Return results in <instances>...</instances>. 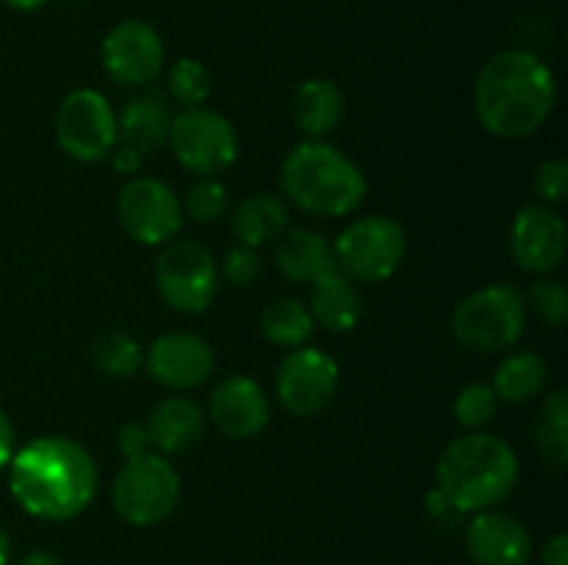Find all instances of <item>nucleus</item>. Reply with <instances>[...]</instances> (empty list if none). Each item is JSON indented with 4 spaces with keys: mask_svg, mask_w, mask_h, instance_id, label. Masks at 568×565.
Instances as JSON below:
<instances>
[{
    "mask_svg": "<svg viewBox=\"0 0 568 565\" xmlns=\"http://www.w3.org/2000/svg\"><path fill=\"white\" fill-rule=\"evenodd\" d=\"M100 59H103L105 75L116 86L142 89L164 70V42L148 22L122 20L105 33Z\"/></svg>",
    "mask_w": 568,
    "mask_h": 565,
    "instance_id": "obj_13",
    "label": "nucleus"
},
{
    "mask_svg": "<svg viewBox=\"0 0 568 565\" xmlns=\"http://www.w3.org/2000/svg\"><path fill=\"white\" fill-rule=\"evenodd\" d=\"M281 186L297 208L314 216H347L366 197L364 172L320 138L297 144L286 155Z\"/></svg>",
    "mask_w": 568,
    "mask_h": 565,
    "instance_id": "obj_4",
    "label": "nucleus"
},
{
    "mask_svg": "<svg viewBox=\"0 0 568 565\" xmlns=\"http://www.w3.org/2000/svg\"><path fill=\"white\" fill-rule=\"evenodd\" d=\"M17 565H64L53 552H44V548H33Z\"/></svg>",
    "mask_w": 568,
    "mask_h": 565,
    "instance_id": "obj_38",
    "label": "nucleus"
},
{
    "mask_svg": "<svg viewBox=\"0 0 568 565\" xmlns=\"http://www.w3.org/2000/svg\"><path fill=\"white\" fill-rule=\"evenodd\" d=\"M92 360L103 374L109 377H133L144 363L142 347L128 332H103L92 347Z\"/></svg>",
    "mask_w": 568,
    "mask_h": 565,
    "instance_id": "obj_27",
    "label": "nucleus"
},
{
    "mask_svg": "<svg viewBox=\"0 0 568 565\" xmlns=\"http://www.w3.org/2000/svg\"><path fill=\"white\" fill-rule=\"evenodd\" d=\"M497 393L491 386H483V382H471L455 399V419L466 430H483L488 421L497 415Z\"/></svg>",
    "mask_w": 568,
    "mask_h": 565,
    "instance_id": "obj_29",
    "label": "nucleus"
},
{
    "mask_svg": "<svg viewBox=\"0 0 568 565\" xmlns=\"http://www.w3.org/2000/svg\"><path fill=\"white\" fill-rule=\"evenodd\" d=\"M148 432L159 452H186L189 446H194L203 438L205 415L200 404L192 402V399L170 397L153 410L148 421Z\"/></svg>",
    "mask_w": 568,
    "mask_h": 565,
    "instance_id": "obj_19",
    "label": "nucleus"
},
{
    "mask_svg": "<svg viewBox=\"0 0 568 565\" xmlns=\"http://www.w3.org/2000/svg\"><path fill=\"white\" fill-rule=\"evenodd\" d=\"M275 258L277 269L292 282H316L338 269L333 244H327L320 233L303 230V227L283 233Z\"/></svg>",
    "mask_w": 568,
    "mask_h": 565,
    "instance_id": "obj_20",
    "label": "nucleus"
},
{
    "mask_svg": "<svg viewBox=\"0 0 568 565\" xmlns=\"http://www.w3.org/2000/svg\"><path fill=\"white\" fill-rule=\"evenodd\" d=\"M11 559V543H9V535H6L3 530H0V565H9Z\"/></svg>",
    "mask_w": 568,
    "mask_h": 565,
    "instance_id": "obj_40",
    "label": "nucleus"
},
{
    "mask_svg": "<svg viewBox=\"0 0 568 565\" xmlns=\"http://www.w3.org/2000/svg\"><path fill=\"white\" fill-rule=\"evenodd\" d=\"M566 222L547 205H525L510 225V255L530 275H547L566 258Z\"/></svg>",
    "mask_w": 568,
    "mask_h": 565,
    "instance_id": "obj_14",
    "label": "nucleus"
},
{
    "mask_svg": "<svg viewBox=\"0 0 568 565\" xmlns=\"http://www.w3.org/2000/svg\"><path fill=\"white\" fill-rule=\"evenodd\" d=\"M120 225L136 244L159 247L175 238L183 227L181 199L155 177H133L116 199Z\"/></svg>",
    "mask_w": 568,
    "mask_h": 565,
    "instance_id": "obj_11",
    "label": "nucleus"
},
{
    "mask_svg": "<svg viewBox=\"0 0 568 565\" xmlns=\"http://www.w3.org/2000/svg\"><path fill=\"white\" fill-rule=\"evenodd\" d=\"M261 330L275 347L297 349L314 332V316L300 299H275L261 314Z\"/></svg>",
    "mask_w": 568,
    "mask_h": 565,
    "instance_id": "obj_25",
    "label": "nucleus"
},
{
    "mask_svg": "<svg viewBox=\"0 0 568 565\" xmlns=\"http://www.w3.org/2000/svg\"><path fill=\"white\" fill-rule=\"evenodd\" d=\"M261 271L258 255L253 247H236L222 258V275L227 277V282L233 286H250L255 280V275Z\"/></svg>",
    "mask_w": 568,
    "mask_h": 565,
    "instance_id": "obj_32",
    "label": "nucleus"
},
{
    "mask_svg": "<svg viewBox=\"0 0 568 565\" xmlns=\"http://www.w3.org/2000/svg\"><path fill=\"white\" fill-rule=\"evenodd\" d=\"M466 552L475 565H527L532 541L514 515L483 510L466 526Z\"/></svg>",
    "mask_w": 568,
    "mask_h": 565,
    "instance_id": "obj_16",
    "label": "nucleus"
},
{
    "mask_svg": "<svg viewBox=\"0 0 568 565\" xmlns=\"http://www.w3.org/2000/svg\"><path fill=\"white\" fill-rule=\"evenodd\" d=\"M153 441H150L148 427L142 424H128L125 430L120 432V449L128 460L131 458H142V454L150 452Z\"/></svg>",
    "mask_w": 568,
    "mask_h": 565,
    "instance_id": "obj_34",
    "label": "nucleus"
},
{
    "mask_svg": "<svg viewBox=\"0 0 568 565\" xmlns=\"http://www.w3.org/2000/svg\"><path fill=\"white\" fill-rule=\"evenodd\" d=\"M408 238L399 222L388 216H364L353 222L333 244L336 266L353 282H383L403 266Z\"/></svg>",
    "mask_w": 568,
    "mask_h": 565,
    "instance_id": "obj_7",
    "label": "nucleus"
},
{
    "mask_svg": "<svg viewBox=\"0 0 568 565\" xmlns=\"http://www.w3.org/2000/svg\"><path fill=\"white\" fill-rule=\"evenodd\" d=\"M9 491L33 518H75L98 493V465L92 454L70 438H37L11 454Z\"/></svg>",
    "mask_w": 568,
    "mask_h": 565,
    "instance_id": "obj_1",
    "label": "nucleus"
},
{
    "mask_svg": "<svg viewBox=\"0 0 568 565\" xmlns=\"http://www.w3.org/2000/svg\"><path fill=\"white\" fill-rule=\"evenodd\" d=\"M166 92L183 109H197L211 94V72L194 59L175 61L166 72Z\"/></svg>",
    "mask_w": 568,
    "mask_h": 565,
    "instance_id": "obj_28",
    "label": "nucleus"
},
{
    "mask_svg": "<svg viewBox=\"0 0 568 565\" xmlns=\"http://www.w3.org/2000/svg\"><path fill=\"white\" fill-rule=\"evenodd\" d=\"M538 452L564 469L568 460V397L566 391H555L541 410V419L536 424Z\"/></svg>",
    "mask_w": 568,
    "mask_h": 565,
    "instance_id": "obj_26",
    "label": "nucleus"
},
{
    "mask_svg": "<svg viewBox=\"0 0 568 565\" xmlns=\"http://www.w3.org/2000/svg\"><path fill=\"white\" fill-rule=\"evenodd\" d=\"M3 3L11 6V9H17V11H39V9H44L50 0H3Z\"/></svg>",
    "mask_w": 568,
    "mask_h": 565,
    "instance_id": "obj_39",
    "label": "nucleus"
},
{
    "mask_svg": "<svg viewBox=\"0 0 568 565\" xmlns=\"http://www.w3.org/2000/svg\"><path fill=\"white\" fill-rule=\"evenodd\" d=\"M181 210L194 222H214L227 210V192L214 177H200L183 197Z\"/></svg>",
    "mask_w": 568,
    "mask_h": 565,
    "instance_id": "obj_30",
    "label": "nucleus"
},
{
    "mask_svg": "<svg viewBox=\"0 0 568 565\" xmlns=\"http://www.w3.org/2000/svg\"><path fill=\"white\" fill-rule=\"evenodd\" d=\"M181 496V476L161 454L131 458L111 485L116 515L133 526H155L175 510Z\"/></svg>",
    "mask_w": 568,
    "mask_h": 565,
    "instance_id": "obj_6",
    "label": "nucleus"
},
{
    "mask_svg": "<svg viewBox=\"0 0 568 565\" xmlns=\"http://www.w3.org/2000/svg\"><path fill=\"white\" fill-rule=\"evenodd\" d=\"M547 386V360L536 352H514L497 366L494 374V393L510 404H521L536 399Z\"/></svg>",
    "mask_w": 568,
    "mask_h": 565,
    "instance_id": "obj_24",
    "label": "nucleus"
},
{
    "mask_svg": "<svg viewBox=\"0 0 568 565\" xmlns=\"http://www.w3.org/2000/svg\"><path fill=\"white\" fill-rule=\"evenodd\" d=\"M527 327L525 297L514 286H486L453 314V336L471 352L514 347Z\"/></svg>",
    "mask_w": 568,
    "mask_h": 565,
    "instance_id": "obj_5",
    "label": "nucleus"
},
{
    "mask_svg": "<svg viewBox=\"0 0 568 565\" xmlns=\"http://www.w3.org/2000/svg\"><path fill=\"white\" fill-rule=\"evenodd\" d=\"M558 100L555 75L527 50H503L475 78V111L480 125L499 138H525L549 120Z\"/></svg>",
    "mask_w": 568,
    "mask_h": 565,
    "instance_id": "obj_2",
    "label": "nucleus"
},
{
    "mask_svg": "<svg viewBox=\"0 0 568 565\" xmlns=\"http://www.w3.org/2000/svg\"><path fill=\"white\" fill-rule=\"evenodd\" d=\"M541 563L544 565H568V537L566 532L549 537L541 548Z\"/></svg>",
    "mask_w": 568,
    "mask_h": 565,
    "instance_id": "obj_35",
    "label": "nucleus"
},
{
    "mask_svg": "<svg viewBox=\"0 0 568 565\" xmlns=\"http://www.w3.org/2000/svg\"><path fill=\"white\" fill-rule=\"evenodd\" d=\"M211 419L222 435L250 441L270 424V399L250 377H227L211 393Z\"/></svg>",
    "mask_w": 568,
    "mask_h": 565,
    "instance_id": "obj_17",
    "label": "nucleus"
},
{
    "mask_svg": "<svg viewBox=\"0 0 568 565\" xmlns=\"http://www.w3.org/2000/svg\"><path fill=\"white\" fill-rule=\"evenodd\" d=\"M530 305L547 325L564 327L568 321V291L558 280H538L530 288Z\"/></svg>",
    "mask_w": 568,
    "mask_h": 565,
    "instance_id": "obj_31",
    "label": "nucleus"
},
{
    "mask_svg": "<svg viewBox=\"0 0 568 565\" xmlns=\"http://www.w3.org/2000/svg\"><path fill=\"white\" fill-rule=\"evenodd\" d=\"M233 233L244 247H261L281 238L288 227V208L275 194H250L236 205L231 219Z\"/></svg>",
    "mask_w": 568,
    "mask_h": 565,
    "instance_id": "obj_22",
    "label": "nucleus"
},
{
    "mask_svg": "<svg viewBox=\"0 0 568 565\" xmlns=\"http://www.w3.org/2000/svg\"><path fill=\"white\" fill-rule=\"evenodd\" d=\"M344 114V97L336 83L311 78L294 94V122L311 138H322L338 125Z\"/></svg>",
    "mask_w": 568,
    "mask_h": 565,
    "instance_id": "obj_23",
    "label": "nucleus"
},
{
    "mask_svg": "<svg viewBox=\"0 0 568 565\" xmlns=\"http://www.w3.org/2000/svg\"><path fill=\"white\" fill-rule=\"evenodd\" d=\"M55 142L70 158L94 164L116 144V114L94 89H75L55 114Z\"/></svg>",
    "mask_w": 568,
    "mask_h": 565,
    "instance_id": "obj_10",
    "label": "nucleus"
},
{
    "mask_svg": "<svg viewBox=\"0 0 568 565\" xmlns=\"http://www.w3.org/2000/svg\"><path fill=\"white\" fill-rule=\"evenodd\" d=\"M148 371L155 382L172 391L203 386L214 371V352L192 332H166L155 338L148 352Z\"/></svg>",
    "mask_w": 568,
    "mask_h": 565,
    "instance_id": "obj_15",
    "label": "nucleus"
},
{
    "mask_svg": "<svg viewBox=\"0 0 568 565\" xmlns=\"http://www.w3.org/2000/svg\"><path fill=\"white\" fill-rule=\"evenodd\" d=\"M311 316L320 321L325 330L331 332H349L358 327L361 316H364V299H361L358 288L353 286L349 277L342 271H331V275L320 277L311 282Z\"/></svg>",
    "mask_w": 568,
    "mask_h": 565,
    "instance_id": "obj_21",
    "label": "nucleus"
},
{
    "mask_svg": "<svg viewBox=\"0 0 568 565\" xmlns=\"http://www.w3.org/2000/svg\"><path fill=\"white\" fill-rule=\"evenodd\" d=\"M109 155H111V164H114V170L120 172V175H131V172H136L144 161V155H139L136 150L125 147V144H114V150H111Z\"/></svg>",
    "mask_w": 568,
    "mask_h": 565,
    "instance_id": "obj_36",
    "label": "nucleus"
},
{
    "mask_svg": "<svg viewBox=\"0 0 568 565\" xmlns=\"http://www.w3.org/2000/svg\"><path fill=\"white\" fill-rule=\"evenodd\" d=\"M538 197L547 203H564L568 194V164L564 158L547 161L536 175Z\"/></svg>",
    "mask_w": 568,
    "mask_h": 565,
    "instance_id": "obj_33",
    "label": "nucleus"
},
{
    "mask_svg": "<svg viewBox=\"0 0 568 565\" xmlns=\"http://www.w3.org/2000/svg\"><path fill=\"white\" fill-rule=\"evenodd\" d=\"M166 142L186 170L203 177L225 172L239 153L236 131L231 122L220 111L203 109V105L183 109L181 114L172 116Z\"/></svg>",
    "mask_w": 568,
    "mask_h": 565,
    "instance_id": "obj_9",
    "label": "nucleus"
},
{
    "mask_svg": "<svg viewBox=\"0 0 568 565\" xmlns=\"http://www.w3.org/2000/svg\"><path fill=\"white\" fill-rule=\"evenodd\" d=\"M338 388V363L316 347H297L277 369L275 391L292 415L308 419L333 402Z\"/></svg>",
    "mask_w": 568,
    "mask_h": 565,
    "instance_id": "obj_12",
    "label": "nucleus"
},
{
    "mask_svg": "<svg viewBox=\"0 0 568 565\" xmlns=\"http://www.w3.org/2000/svg\"><path fill=\"white\" fill-rule=\"evenodd\" d=\"M11 454H14V427H11L9 415L0 410V469L9 465Z\"/></svg>",
    "mask_w": 568,
    "mask_h": 565,
    "instance_id": "obj_37",
    "label": "nucleus"
},
{
    "mask_svg": "<svg viewBox=\"0 0 568 565\" xmlns=\"http://www.w3.org/2000/svg\"><path fill=\"white\" fill-rule=\"evenodd\" d=\"M220 271L209 249L197 242H172L155 260L161 299L178 314H203L216 297Z\"/></svg>",
    "mask_w": 568,
    "mask_h": 565,
    "instance_id": "obj_8",
    "label": "nucleus"
},
{
    "mask_svg": "<svg viewBox=\"0 0 568 565\" xmlns=\"http://www.w3.org/2000/svg\"><path fill=\"white\" fill-rule=\"evenodd\" d=\"M170 125L172 116L164 94L148 89V92L136 94L116 116V144H125L139 155H150L166 142Z\"/></svg>",
    "mask_w": 568,
    "mask_h": 565,
    "instance_id": "obj_18",
    "label": "nucleus"
},
{
    "mask_svg": "<svg viewBox=\"0 0 568 565\" xmlns=\"http://www.w3.org/2000/svg\"><path fill=\"white\" fill-rule=\"evenodd\" d=\"M436 480L438 493L455 513H483L514 493L519 460L514 446L499 435L469 432L444 449Z\"/></svg>",
    "mask_w": 568,
    "mask_h": 565,
    "instance_id": "obj_3",
    "label": "nucleus"
}]
</instances>
